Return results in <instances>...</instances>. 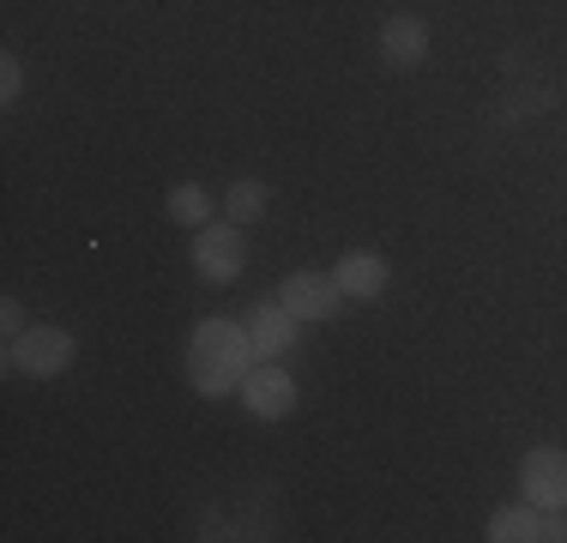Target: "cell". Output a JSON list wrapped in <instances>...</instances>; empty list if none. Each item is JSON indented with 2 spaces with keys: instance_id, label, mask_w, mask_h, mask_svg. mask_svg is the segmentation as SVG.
Masks as SVG:
<instances>
[{
  "instance_id": "cell-11",
  "label": "cell",
  "mask_w": 567,
  "mask_h": 543,
  "mask_svg": "<svg viewBox=\"0 0 567 543\" xmlns=\"http://www.w3.org/2000/svg\"><path fill=\"white\" fill-rule=\"evenodd\" d=\"M489 543H544V508H532V501H513V508H502L489 520V532H483Z\"/></svg>"
},
{
  "instance_id": "cell-4",
  "label": "cell",
  "mask_w": 567,
  "mask_h": 543,
  "mask_svg": "<svg viewBox=\"0 0 567 543\" xmlns=\"http://www.w3.org/2000/svg\"><path fill=\"white\" fill-rule=\"evenodd\" d=\"M278 303L290 308L302 326H320V320L339 315L350 296L339 290V278H332V272H308V266H302V272H290V278L278 284Z\"/></svg>"
},
{
  "instance_id": "cell-12",
  "label": "cell",
  "mask_w": 567,
  "mask_h": 543,
  "mask_svg": "<svg viewBox=\"0 0 567 543\" xmlns=\"http://www.w3.org/2000/svg\"><path fill=\"white\" fill-rule=\"evenodd\" d=\"M164 206H169V217H175V224H187V229L212 224V194H206L199 182H175Z\"/></svg>"
},
{
  "instance_id": "cell-14",
  "label": "cell",
  "mask_w": 567,
  "mask_h": 543,
  "mask_svg": "<svg viewBox=\"0 0 567 543\" xmlns=\"http://www.w3.org/2000/svg\"><path fill=\"white\" fill-rule=\"evenodd\" d=\"M24 326H31V320H24V303H19V296H7V303H0V332L19 338Z\"/></svg>"
},
{
  "instance_id": "cell-5",
  "label": "cell",
  "mask_w": 567,
  "mask_h": 543,
  "mask_svg": "<svg viewBox=\"0 0 567 543\" xmlns=\"http://www.w3.org/2000/svg\"><path fill=\"white\" fill-rule=\"evenodd\" d=\"M519 495L532 508H567V447H532L519 459Z\"/></svg>"
},
{
  "instance_id": "cell-3",
  "label": "cell",
  "mask_w": 567,
  "mask_h": 543,
  "mask_svg": "<svg viewBox=\"0 0 567 543\" xmlns=\"http://www.w3.org/2000/svg\"><path fill=\"white\" fill-rule=\"evenodd\" d=\"M194 272L206 284H236L241 278V266H248V248H241V224H199L194 229Z\"/></svg>"
},
{
  "instance_id": "cell-1",
  "label": "cell",
  "mask_w": 567,
  "mask_h": 543,
  "mask_svg": "<svg viewBox=\"0 0 567 543\" xmlns=\"http://www.w3.org/2000/svg\"><path fill=\"white\" fill-rule=\"evenodd\" d=\"M254 345H248V326L229 320V315H206L187 332V357L182 369L194 380V392H206V399H229V392H241V380L254 369Z\"/></svg>"
},
{
  "instance_id": "cell-8",
  "label": "cell",
  "mask_w": 567,
  "mask_h": 543,
  "mask_svg": "<svg viewBox=\"0 0 567 543\" xmlns=\"http://www.w3.org/2000/svg\"><path fill=\"white\" fill-rule=\"evenodd\" d=\"M241 326H248V345H254L260 362H278L284 350H296V338H302V320H296L284 303H260Z\"/></svg>"
},
{
  "instance_id": "cell-6",
  "label": "cell",
  "mask_w": 567,
  "mask_h": 543,
  "mask_svg": "<svg viewBox=\"0 0 567 543\" xmlns=\"http://www.w3.org/2000/svg\"><path fill=\"white\" fill-rule=\"evenodd\" d=\"M241 404H248L254 417H266V423H278V417H290L296 411V375L284 369V362H254L248 380H241V392H236Z\"/></svg>"
},
{
  "instance_id": "cell-9",
  "label": "cell",
  "mask_w": 567,
  "mask_h": 543,
  "mask_svg": "<svg viewBox=\"0 0 567 543\" xmlns=\"http://www.w3.org/2000/svg\"><path fill=\"white\" fill-rule=\"evenodd\" d=\"M332 278H339V290L350 296V303H374V296H386L393 266H386V254H374V248H350V254H339Z\"/></svg>"
},
{
  "instance_id": "cell-13",
  "label": "cell",
  "mask_w": 567,
  "mask_h": 543,
  "mask_svg": "<svg viewBox=\"0 0 567 543\" xmlns=\"http://www.w3.org/2000/svg\"><path fill=\"white\" fill-rule=\"evenodd\" d=\"M19 91H24V66H19V54H0V103H19Z\"/></svg>"
},
{
  "instance_id": "cell-2",
  "label": "cell",
  "mask_w": 567,
  "mask_h": 543,
  "mask_svg": "<svg viewBox=\"0 0 567 543\" xmlns=\"http://www.w3.org/2000/svg\"><path fill=\"white\" fill-rule=\"evenodd\" d=\"M79 345L66 326H49V320H31L19 338H7V375H31V380H55L73 369Z\"/></svg>"
},
{
  "instance_id": "cell-10",
  "label": "cell",
  "mask_w": 567,
  "mask_h": 543,
  "mask_svg": "<svg viewBox=\"0 0 567 543\" xmlns=\"http://www.w3.org/2000/svg\"><path fill=\"white\" fill-rule=\"evenodd\" d=\"M266 212H272V187H266L260 175H236V182L224 187V217L229 224L248 229V224H260Z\"/></svg>"
},
{
  "instance_id": "cell-7",
  "label": "cell",
  "mask_w": 567,
  "mask_h": 543,
  "mask_svg": "<svg viewBox=\"0 0 567 543\" xmlns=\"http://www.w3.org/2000/svg\"><path fill=\"white\" fill-rule=\"evenodd\" d=\"M374 54H381L386 66H399V73L423 66L429 61V24H423V12H393V19L381 24V37H374Z\"/></svg>"
}]
</instances>
